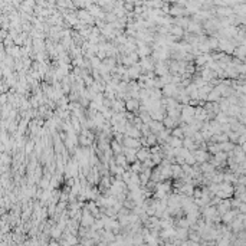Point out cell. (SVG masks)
<instances>
[{
  "instance_id": "obj_2",
  "label": "cell",
  "mask_w": 246,
  "mask_h": 246,
  "mask_svg": "<svg viewBox=\"0 0 246 246\" xmlns=\"http://www.w3.org/2000/svg\"><path fill=\"white\" fill-rule=\"evenodd\" d=\"M138 105H135V101H130L128 104H127V108L128 110H134V108H137Z\"/></svg>"
},
{
  "instance_id": "obj_1",
  "label": "cell",
  "mask_w": 246,
  "mask_h": 246,
  "mask_svg": "<svg viewBox=\"0 0 246 246\" xmlns=\"http://www.w3.org/2000/svg\"><path fill=\"white\" fill-rule=\"evenodd\" d=\"M125 144H127L130 148L138 147V141H135V140H133V138H125Z\"/></svg>"
}]
</instances>
